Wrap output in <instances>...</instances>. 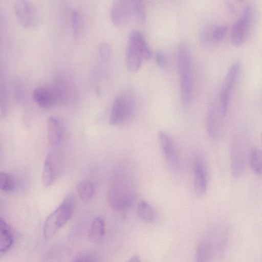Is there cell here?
I'll use <instances>...</instances> for the list:
<instances>
[{"label":"cell","mask_w":262,"mask_h":262,"mask_svg":"<svg viewBox=\"0 0 262 262\" xmlns=\"http://www.w3.org/2000/svg\"><path fill=\"white\" fill-rule=\"evenodd\" d=\"M178 66L181 101L184 105L188 106L192 97V64L189 47L185 42L181 43L178 48Z\"/></svg>","instance_id":"cell-1"},{"label":"cell","mask_w":262,"mask_h":262,"mask_svg":"<svg viewBox=\"0 0 262 262\" xmlns=\"http://www.w3.org/2000/svg\"><path fill=\"white\" fill-rule=\"evenodd\" d=\"M74 210V201L69 196L47 218L43 229L46 239L52 238L72 217Z\"/></svg>","instance_id":"cell-2"},{"label":"cell","mask_w":262,"mask_h":262,"mask_svg":"<svg viewBox=\"0 0 262 262\" xmlns=\"http://www.w3.org/2000/svg\"><path fill=\"white\" fill-rule=\"evenodd\" d=\"M136 199V193L132 184L122 181L112 185L107 192V201L110 207L116 211L129 208Z\"/></svg>","instance_id":"cell-3"},{"label":"cell","mask_w":262,"mask_h":262,"mask_svg":"<svg viewBox=\"0 0 262 262\" xmlns=\"http://www.w3.org/2000/svg\"><path fill=\"white\" fill-rule=\"evenodd\" d=\"M135 104L133 98L126 94L117 96L114 101L111 112V125H118L128 121L133 116Z\"/></svg>","instance_id":"cell-4"},{"label":"cell","mask_w":262,"mask_h":262,"mask_svg":"<svg viewBox=\"0 0 262 262\" xmlns=\"http://www.w3.org/2000/svg\"><path fill=\"white\" fill-rule=\"evenodd\" d=\"M253 17V9L249 5H246L239 17L233 24L231 32V41L233 45L238 46L245 40L247 37Z\"/></svg>","instance_id":"cell-5"},{"label":"cell","mask_w":262,"mask_h":262,"mask_svg":"<svg viewBox=\"0 0 262 262\" xmlns=\"http://www.w3.org/2000/svg\"><path fill=\"white\" fill-rule=\"evenodd\" d=\"M14 9L18 21L24 28L32 29L38 24V12L35 6L31 1H15Z\"/></svg>","instance_id":"cell-6"},{"label":"cell","mask_w":262,"mask_h":262,"mask_svg":"<svg viewBox=\"0 0 262 262\" xmlns=\"http://www.w3.org/2000/svg\"><path fill=\"white\" fill-rule=\"evenodd\" d=\"M243 139H234L230 149V169L233 177L237 178L243 174L246 161V147Z\"/></svg>","instance_id":"cell-7"},{"label":"cell","mask_w":262,"mask_h":262,"mask_svg":"<svg viewBox=\"0 0 262 262\" xmlns=\"http://www.w3.org/2000/svg\"><path fill=\"white\" fill-rule=\"evenodd\" d=\"M239 70L238 63H234L228 69L222 81L219 94L221 110L224 115L227 113L229 101Z\"/></svg>","instance_id":"cell-8"},{"label":"cell","mask_w":262,"mask_h":262,"mask_svg":"<svg viewBox=\"0 0 262 262\" xmlns=\"http://www.w3.org/2000/svg\"><path fill=\"white\" fill-rule=\"evenodd\" d=\"M61 160L55 152H50L46 157L42 172L43 185L48 187L53 184L59 177L61 170Z\"/></svg>","instance_id":"cell-9"},{"label":"cell","mask_w":262,"mask_h":262,"mask_svg":"<svg viewBox=\"0 0 262 262\" xmlns=\"http://www.w3.org/2000/svg\"><path fill=\"white\" fill-rule=\"evenodd\" d=\"M133 12V2L116 1L112 4L110 10V17L112 23L120 27L125 25L130 19Z\"/></svg>","instance_id":"cell-10"},{"label":"cell","mask_w":262,"mask_h":262,"mask_svg":"<svg viewBox=\"0 0 262 262\" xmlns=\"http://www.w3.org/2000/svg\"><path fill=\"white\" fill-rule=\"evenodd\" d=\"M159 137L164 157L168 165L171 168L177 170L180 166V160L172 138L163 130L159 132Z\"/></svg>","instance_id":"cell-11"},{"label":"cell","mask_w":262,"mask_h":262,"mask_svg":"<svg viewBox=\"0 0 262 262\" xmlns=\"http://www.w3.org/2000/svg\"><path fill=\"white\" fill-rule=\"evenodd\" d=\"M207 188V177L206 168L200 156L195 157L194 162L193 189L198 198L203 196Z\"/></svg>","instance_id":"cell-12"},{"label":"cell","mask_w":262,"mask_h":262,"mask_svg":"<svg viewBox=\"0 0 262 262\" xmlns=\"http://www.w3.org/2000/svg\"><path fill=\"white\" fill-rule=\"evenodd\" d=\"M32 96L34 102L42 108L51 107L57 101L56 93L52 89L48 87L36 88L33 90Z\"/></svg>","instance_id":"cell-13"},{"label":"cell","mask_w":262,"mask_h":262,"mask_svg":"<svg viewBox=\"0 0 262 262\" xmlns=\"http://www.w3.org/2000/svg\"><path fill=\"white\" fill-rule=\"evenodd\" d=\"M63 134V125L60 119L50 117L47 121V135L50 144L56 147L60 144Z\"/></svg>","instance_id":"cell-14"},{"label":"cell","mask_w":262,"mask_h":262,"mask_svg":"<svg viewBox=\"0 0 262 262\" xmlns=\"http://www.w3.org/2000/svg\"><path fill=\"white\" fill-rule=\"evenodd\" d=\"M206 126L209 137L213 140L217 139L221 132V120L217 109L214 105H211L208 109Z\"/></svg>","instance_id":"cell-15"},{"label":"cell","mask_w":262,"mask_h":262,"mask_svg":"<svg viewBox=\"0 0 262 262\" xmlns=\"http://www.w3.org/2000/svg\"><path fill=\"white\" fill-rule=\"evenodd\" d=\"M128 46L133 48L138 52L143 59H149L151 56V53L144 36L139 32L133 31L130 33Z\"/></svg>","instance_id":"cell-16"},{"label":"cell","mask_w":262,"mask_h":262,"mask_svg":"<svg viewBox=\"0 0 262 262\" xmlns=\"http://www.w3.org/2000/svg\"><path fill=\"white\" fill-rule=\"evenodd\" d=\"M13 233L8 224L3 219L0 220V252H6L13 245Z\"/></svg>","instance_id":"cell-17"},{"label":"cell","mask_w":262,"mask_h":262,"mask_svg":"<svg viewBox=\"0 0 262 262\" xmlns=\"http://www.w3.org/2000/svg\"><path fill=\"white\" fill-rule=\"evenodd\" d=\"M105 234V222L100 216L95 218L92 224L89 232V238L95 243L100 241Z\"/></svg>","instance_id":"cell-18"},{"label":"cell","mask_w":262,"mask_h":262,"mask_svg":"<svg viewBox=\"0 0 262 262\" xmlns=\"http://www.w3.org/2000/svg\"><path fill=\"white\" fill-rule=\"evenodd\" d=\"M143 59L138 52L127 45L126 50V62L129 71L132 72L138 71L141 66Z\"/></svg>","instance_id":"cell-19"},{"label":"cell","mask_w":262,"mask_h":262,"mask_svg":"<svg viewBox=\"0 0 262 262\" xmlns=\"http://www.w3.org/2000/svg\"><path fill=\"white\" fill-rule=\"evenodd\" d=\"M139 217L146 222H152L156 217V212L152 206L145 201H140L137 208Z\"/></svg>","instance_id":"cell-20"},{"label":"cell","mask_w":262,"mask_h":262,"mask_svg":"<svg viewBox=\"0 0 262 262\" xmlns=\"http://www.w3.org/2000/svg\"><path fill=\"white\" fill-rule=\"evenodd\" d=\"M249 161L253 172L257 174H261L262 151L259 148L253 147L250 149Z\"/></svg>","instance_id":"cell-21"},{"label":"cell","mask_w":262,"mask_h":262,"mask_svg":"<svg viewBox=\"0 0 262 262\" xmlns=\"http://www.w3.org/2000/svg\"><path fill=\"white\" fill-rule=\"evenodd\" d=\"M77 190L80 198L84 202L90 201L95 193L94 186L89 180H84L79 183Z\"/></svg>","instance_id":"cell-22"},{"label":"cell","mask_w":262,"mask_h":262,"mask_svg":"<svg viewBox=\"0 0 262 262\" xmlns=\"http://www.w3.org/2000/svg\"><path fill=\"white\" fill-rule=\"evenodd\" d=\"M15 181L10 174L0 173V189L6 192H12L15 189Z\"/></svg>","instance_id":"cell-23"},{"label":"cell","mask_w":262,"mask_h":262,"mask_svg":"<svg viewBox=\"0 0 262 262\" xmlns=\"http://www.w3.org/2000/svg\"><path fill=\"white\" fill-rule=\"evenodd\" d=\"M210 255L209 245L205 243H201L196 250L195 262H209Z\"/></svg>","instance_id":"cell-24"},{"label":"cell","mask_w":262,"mask_h":262,"mask_svg":"<svg viewBox=\"0 0 262 262\" xmlns=\"http://www.w3.org/2000/svg\"><path fill=\"white\" fill-rule=\"evenodd\" d=\"M133 12L137 21L143 25L146 21V12L144 6L140 1H133Z\"/></svg>","instance_id":"cell-25"},{"label":"cell","mask_w":262,"mask_h":262,"mask_svg":"<svg viewBox=\"0 0 262 262\" xmlns=\"http://www.w3.org/2000/svg\"><path fill=\"white\" fill-rule=\"evenodd\" d=\"M82 24V18L80 12L75 10L72 14V27L73 36L77 37L80 33Z\"/></svg>","instance_id":"cell-26"},{"label":"cell","mask_w":262,"mask_h":262,"mask_svg":"<svg viewBox=\"0 0 262 262\" xmlns=\"http://www.w3.org/2000/svg\"><path fill=\"white\" fill-rule=\"evenodd\" d=\"M71 262H99V259L94 253L85 251L77 254Z\"/></svg>","instance_id":"cell-27"},{"label":"cell","mask_w":262,"mask_h":262,"mask_svg":"<svg viewBox=\"0 0 262 262\" xmlns=\"http://www.w3.org/2000/svg\"><path fill=\"white\" fill-rule=\"evenodd\" d=\"M228 30L226 26L223 25L216 27L212 33V37L216 41H220L224 37Z\"/></svg>","instance_id":"cell-28"},{"label":"cell","mask_w":262,"mask_h":262,"mask_svg":"<svg viewBox=\"0 0 262 262\" xmlns=\"http://www.w3.org/2000/svg\"><path fill=\"white\" fill-rule=\"evenodd\" d=\"M99 53L103 60H107L111 55L110 46L105 42L102 43L99 47Z\"/></svg>","instance_id":"cell-29"},{"label":"cell","mask_w":262,"mask_h":262,"mask_svg":"<svg viewBox=\"0 0 262 262\" xmlns=\"http://www.w3.org/2000/svg\"><path fill=\"white\" fill-rule=\"evenodd\" d=\"M155 58L156 62L160 67H164L165 64V59L163 53L158 51L156 53Z\"/></svg>","instance_id":"cell-30"},{"label":"cell","mask_w":262,"mask_h":262,"mask_svg":"<svg viewBox=\"0 0 262 262\" xmlns=\"http://www.w3.org/2000/svg\"><path fill=\"white\" fill-rule=\"evenodd\" d=\"M127 262H141L140 257L137 255L132 256Z\"/></svg>","instance_id":"cell-31"},{"label":"cell","mask_w":262,"mask_h":262,"mask_svg":"<svg viewBox=\"0 0 262 262\" xmlns=\"http://www.w3.org/2000/svg\"><path fill=\"white\" fill-rule=\"evenodd\" d=\"M260 139H261V142L262 143V133L260 134Z\"/></svg>","instance_id":"cell-32"}]
</instances>
